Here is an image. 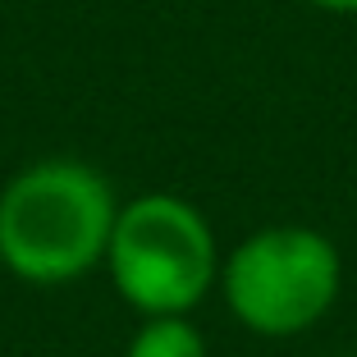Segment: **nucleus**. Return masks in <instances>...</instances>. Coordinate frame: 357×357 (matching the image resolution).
<instances>
[{
  "instance_id": "5",
  "label": "nucleus",
  "mask_w": 357,
  "mask_h": 357,
  "mask_svg": "<svg viewBox=\"0 0 357 357\" xmlns=\"http://www.w3.org/2000/svg\"><path fill=\"white\" fill-rule=\"evenodd\" d=\"M312 10H326V14H357V0H303Z\"/></svg>"
},
{
  "instance_id": "2",
  "label": "nucleus",
  "mask_w": 357,
  "mask_h": 357,
  "mask_svg": "<svg viewBox=\"0 0 357 357\" xmlns=\"http://www.w3.org/2000/svg\"><path fill=\"white\" fill-rule=\"evenodd\" d=\"M220 243L211 220L178 192L119 202L105 271L115 294L147 316H192L220 284Z\"/></svg>"
},
{
  "instance_id": "1",
  "label": "nucleus",
  "mask_w": 357,
  "mask_h": 357,
  "mask_svg": "<svg viewBox=\"0 0 357 357\" xmlns=\"http://www.w3.org/2000/svg\"><path fill=\"white\" fill-rule=\"evenodd\" d=\"M119 197L78 156L23 165L0 188V266L32 289H60L105 266Z\"/></svg>"
},
{
  "instance_id": "4",
  "label": "nucleus",
  "mask_w": 357,
  "mask_h": 357,
  "mask_svg": "<svg viewBox=\"0 0 357 357\" xmlns=\"http://www.w3.org/2000/svg\"><path fill=\"white\" fill-rule=\"evenodd\" d=\"M124 357H211V348L188 316H147L133 330Z\"/></svg>"
},
{
  "instance_id": "3",
  "label": "nucleus",
  "mask_w": 357,
  "mask_h": 357,
  "mask_svg": "<svg viewBox=\"0 0 357 357\" xmlns=\"http://www.w3.org/2000/svg\"><path fill=\"white\" fill-rule=\"evenodd\" d=\"M215 289L243 330L294 339L321 326L339 303L344 257L312 225H266L225 252Z\"/></svg>"
}]
</instances>
